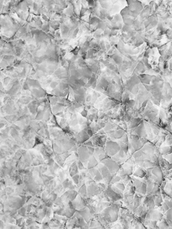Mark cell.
<instances>
[{
    "label": "cell",
    "mask_w": 172,
    "mask_h": 229,
    "mask_svg": "<svg viewBox=\"0 0 172 229\" xmlns=\"http://www.w3.org/2000/svg\"><path fill=\"white\" fill-rule=\"evenodd\" d=\"M120 149H121V147L119 145L116 141L111 140L108 137L107 141L104 146V150L108 156L111 157L119 152Z\"/></svg>",
    "instance_id": "6da1fadb"
},
{
    "label": "cell",
    "mask_w": 172,
    "mask_h": 229,
    "mask_svg": "<svg viewBox=\"0 0 172 229\" xmlns=\"http://www.w3.org/2000/svg\"><path fill=\"white\" fill-rule=\"evenodd\" d=\"M100 163H103L104 165H105L107 167L110 174L113 176L116 175V173L119 170L120 167H121V165L119 163L115 162L114 161H113L112 159H111L110 157H106V159H103L102 161H101Z\"/></svg>",
    "instance_id": "7a4b0ae2"
},
{
    "label": "cell",
    "mask_w": 172,
    "mask_h": 229,
    "mask_svg": "<svg viewBox=\"0 0 172 229\" xmlns=\"http://www.w3.org/2000/svg\"><path fill=\"white\" fill-rule=\"evenodd\" d=\"M95 167L100 172L103 178V182L108 185L110 184V182L113 176L110 174V172L109 171L108 169L107 168V167L105 165H104L103 163L99 162L98 164L97 165V166Z\"/></svg>",
    "instance_id": "3957f363"
},
{
    "label": "cell",
    "mask_w": 172,
    "mask_h": 229,
    "mask_svg": "<svg viewBox=\"0 0 172 229\" xmlns=\"http://www.w3.org/2000/svg\"><path fill=\"white\" fill-rule=\"evenodd\" d=\"M77 151L79 159L82 163H83L84 166L87 168V161H88L89 157L91 156V155L89 154L88 150H87V147L85 146V145H81V146L78 147Z\"/></svg>",
    "instance_id": "277c9868"
},
{
    "label": "cell",
    "mask_w": 172,
    "mask_h": 229,
    "mask_svg": "<svg viewBox=\"0 0 172 229\" xmlns=\"http://www.w3.org/2000/svg\"><path fill=\"white\" fill-rule=\"evenodd\" d=\"M86 188H87V197H89V198L96 196L97 195L102 192V190L98 186L96 182H95L94 181L88 185H86Z\"/></svg>",
    "instance_id": "5b68a950"
},
{
    "label": "cell",
    "mask_w": 172,
    "mask_h": 229,
    "mask_svg": "<svg viewBox=\"0 0 172 229\" xmlns=\"http://www.w3.org/2000/svg\"><path fill=\"white\" fill-rule=\"evenodd\" d=\"M71 203L72 204H73L74 208H75L76 210H79L82 208H85L86 205L88 204L86 198H83V197L79 194L77 195L76 198L74 199L73 201H71Z\"/></svg>",
    "instance_id": "8992f818"
},
{
    "label": "cell",
    "mask_w": 172,
    "mask_h": 229,
    "mask_svg": "<svg viewBox=\"0 0 172 229\" xmlns=\"http://www.w3.org/2000/svg\"><path fill=\"white\" fill-rule=\"evenodd\" d=\"M163 216V214L157 208L149 209L145 216V219L152 220H159Z\"/></svg>",
    "instance_id": "52a82bcc"
},
{
    "label": "cell",
    "mask_w": 172,
    "mask_h": 229,
    "mask_svg": "<svg viewBox=\"0 0 172 229\" xmlns=\"http://www.w3.org/2000/svg\"><path fill=\"white\" fill-rule=\"evenodd\" d=\"M129 153H126L125 151L122 150L121 149L119 152L116 153V154L114 155H113V156H112L110 157V159H112L113 161H114L115 162L119 163L120 165H121L125 162L126 160H127L128 158V157H129Z\"/></svg>",
    "instance_id": "ba28073f"
},
{
    "label": "cell",
    "mask_w": 172,
    "mask_h": 229,
    "mask_svg": "<svg viewBox=\"0 0 172 229\" xmlns=\"http://www.w3.org/2000/svg\"><path fill=\"white\" fill-rule=\"evenodd\" d=\"M93 155L98 161V162H101V161H102L103 159H106V157H109L106 153L104 148L98 146L94 147V151H93Z\"/></svg>",
    "instance_id": "9c48e42d"
},
{
    "label": "cell",
    "mask_w": 172,
    "mask_h": 229,
    "mask_svg": "<svg viewBox=\"0 0 172 229\" xmlns=\"http://www.w3.org/2000/svg\"><path fill=\"white\" fill-rule=\"evenodd\" d=\"M89 138H90V137H89V135L87 134L85 129L81 130L77 133V136H76V145H77L78 147H79V146H81V144H83L84 142H85L86 141L88 140Z\"/></svg>",
    "instance_id": "30bf717a"
},
{
    "label": "cell",
    "mask_w": 172,
    "mask_h": 229,
    "mask_svg": "<svg viewBox=\"0 0 172 229\" xmlns=\"http://www.w3.org/2000/svg\"><path fill=\"white\" fill-rule=\"evenodd\" d=\"M105 192L109 200L111 202H114L117 200H121V199H123V197L121 196V195H119V194H117V193L114 192V191L110 188V187L109 186V185L108 186L106 190H105Z\"/></svg>",
    "instance_id": "8fae6325"
},
{
    "label": "cell",
    "mask_w": 172,
    "mask_h": 229,
    "mask_svg": "<svg viewBox=\"0 0 172 229\" xmlns=\"http://www.w3.org/2000/svg\"><path fill=\"white\" fill-rule=\"evenodd\" d=\"M149 171H151V173L153 175H154L159 182V185L161 184V183L164 180V178L163 176V172H162V169L159 166H155L151 168H149Z\"/></svg>",
    "instance_id": "7c38bea8"
},
{
    "label": "cell",
    "mask_w": 172,
    "mask_h": 229,
    "mask_svg": "<svg viewBox=\"0 0 172 229\" xmlns=\"http://www.w3.org/2000/svg\"><path fill=\"white\" fill-rule=\"evenodd\" d=\"M146 174H147V171L145 169L143 168L141 166H139L137 165H135L133 166V173L132 176L137 177V178H145Z\"/></svg>",
    "instance_id": "4fadbf2b"
},
{
    "label": "cell",
    "mask_w": 172,
    "mask_h": 229,
    "mask_svg": "<svg viewBox=\"0 0 172 229\" xmlns=\"http://www.w3.org/2000/svg\"><path fill=\"white\" fill-rule=\"evenodd\" d=\"M78 212H79V214H81V216L83 217V219L85 220V221L87 223V224H89L90 221L93 219V214H92L90 212H89V209L86 206L85 208L78 210Z\"/></svg>",
    "instance_id": "5bb4252c"
},
{
    "label": "cell",
    "mask_w": 172,
    "mask_h": 229,
    "mask_svg": "<svg viewBox=\"0 0 172 229\" xmlns=\"http://www.w3.org/2000/svg\"><path fill=\"white\" fill-rule=\"evenodd\" d=\"M125 132L126 131L125 130H123V128H118L116 129V130L109 131V132L106 133V134H107L108 137H110V138H121Z\"/></svg>",
    "instance_id": "9a60e30c"
},
{
    "label": "cell",
    "mask_w": 172,
    "mask_h": 229,
    "mask_svg": "<svg viewBox=\"0 0 172 229\" xmlns=\"http://www.w3.org/2000/svg\"><path fill=\"white\" fill-rule=\"evenodd\" d=\"M143 120H144L143 118H133H133H131V120H129V122L127 123V128L131 129L135 128V127L137 126L141 122H143Z\"/></svg>",
    "instance_id": "2e32d148"
},
{
    "label": "cell",
    "mask_w": 172,
    "mask_h": 229,
    "mask_svg": "<svg viewBox=\"0 0 172 229\" xmlns=\"http://www.w3.org/2000/svg\"><path fill=\"white\" fill-rule=\"evenodd\" d=\"M31 94L32 96L37 97V98H43L46 96V92L41 88H34L32 91Z\"/></svg>",
    "instance_id": "e0dca14e"
},
{
    "label": "cell",
    "mask_w": 172,
    "mask_h": 229,
    "mask_svg": "<svg viewBox=\"0 0 172 229\" xmlns=\"http://www.w3.org/2000/svg\"><path fill=\"white\" fill-rule=\"evenodd\" d=\"M157 227L158 228H161V229H163V228H167V229H171L172 228L169 226V224H168L167 222V219H166L165 217L163 216L162 218L160 219L159 220L157 221Z\"/></svg>",
    "instance_id": "ac0fdd59"
},
{
    "label": "cell",
    "mask_w": 172,
    "mask_h": 229,
    "mask_svg": "<svg viewBox=\"0 0 172 229\" xmlns=\"http://www.w3.org/2000/svg\"><path fill=\"white\" fill-rule=\"evenodd\" d=\"M153 198L154 200V204H155V208H157V207L161 206V204L163 202V198H162L161 194V191H160L159 193H157V194L153 195Z\"/></svg>",
    "instance_id": "d6986e66"
},
{
    "label": "cell",
    "mask_w": 172,
    "mask_h": 229,
    "mask_svg": "<svg viewBox=\"0 0 172 229\" xmlns=\"http://www.w3.org/2000/svg\"><path fill=\"white\" fill-rule=\"evenodd\" d=\"M133 166L134 165H130L127 164L126 163H124L123 164L121 165V168L123 169V171H125V173L127 175L129 176H132L133 173Z\"/></svg>",
    "instance_id": "ffe728a7"
},
{
    "label": "cell",
    "mask_w": 172,
    "mask_h": 229,
    "mask_svg": "<svg viewBox=\"0 0 172 229\" xmlns=\"http://www.w3.org/2000/svg\"><path fill=\"white\" fill-rule=\"evenodd\" d=\"M98 161L95 159V157L93 155H91L88 159V161H87V169H90L92 168V167H96L97 165L98 164Z\"/></svg>",
    "instance_id": "44dd1931"
},
{
    "label": "cell",
    "mask_w": 172,
    "mask_h": 229,
    "mask_svg": "<svg viewBox=\"0 0 172 229\" xmlns=\"http://www.w3.org/2000/svg\"><path fill=\"white\" fill-rule=\"evenodd\" d=\"M67 122L69 123V126L70 127H73L75 126L76 125L78 124V120H77V113H72V115L71 117L69 119H67Z\"/></svg>",
    "instance_id": "7402d4cb"
},
{
    "label": "cell",
    "mask_w": 172,
    "mask_h": 229,
    "mask_svg": "<svg viewBox=\"0 0 172 229\" xmlns=\"http://www.w3.org/2000/svg\"><path fill=\"white\" fill-rule=\"evenodd\" d=\"M104 226L102 225L100 222L97 219H93L89 224V228H103Z\"/></svg>",
    "instance_id": "603a6c76"
},
{
    "label": "cell",
    "mask_w": 172,
    "mask_h": 229,
    "mask_svg": "<svg viewBox=\"0 0 172 229\" xmlns=\"http://www.w3.org/2000/svg\"><path fill=\"white\" fill-rule=\"evenodd\" d=\"M78 171H79V169H78L77 164H76V162L75 161V162H73L71 165H70L69 168L70 177H73V176H75V174H78Z\"/></svg>",
    "instance_id": "cb8c5ba5"
},
{
    "label": "cell",
    "mask_w": 172,
    "mask_h": 229,
    "mask_svg": "<svg viewBox=\"0 0 172 229\" xmlns=\"http://www.w3.org/2000/svg\"><path fill=\"white\" fill-rule=\"evenodd\" d=\"M160 154L161 155H167L172 153L171 146H161L159 148Z\"/></svg>",
    "instance_id": "d4e9b609"
},
{
    "label": "cell",
    "mask_w": 172,
    "mask_h": 229,
    "mask_svg": "<svg viewBox=\"0 0 172 229\" xmlns=\"http://www.w3.org/2000/svg\"><path fill=\"white\" fill-rule=\"evenodd\" d=\"M154 185H155V182L149 179H147V192H146L145 196H149L151 194Z\"/></svg>",
    "instance_id": "484cf974"
},
{
    "label": "cell",
    "mask_w": 172,
    "mask_h": 229,
    "mask_svg": "<svg viewBox=\"0 0 172 229\" xmlns=\"http://www.w3.org/2000/svg\"><path fill=\"white\" fill-rule=\"evenodd\" d=\"M77 192L78 194L81 195L83 198H87V188H86V185L84 184L83 186H81L80 188H78Z\"/></svg>",
    "instance_id": "4316f807"
},
{
    "label": "cell",
    "mask_w": 172,
    "mask_h": 229,
    "mask_svg": "<svg viewBox=\"0 0 172 229\" xmlns=\"http://www.w3.org/2000/svg\"><path fill=\"white\" fill-rule=\"evenodd\" d=\"M172 145V136L171 133H169L166 135L165 140L162 143L161 146H171Z\"/></svg>",
    "instance_id": "83f0119b"
},
{
    "label": "cell",
    "mask_w": 172,
    "mask_h": 229,
    "mask_svg": "<svg viewBox=\"0 0 172 229\" xmlns=\"http://www.w3.org/2000/svg\"><path fill=\"white\" fill-rule=\"evenodd\" d=\"M54 160H55V162L57 163L61 167H63L64 163H65V161L62 159V157L59 154L55 155V156H54Z\"/></svg>",
    "instance_id": "f1b7e54d"
},
{
    "label": "cell",
    "mask_w": 172,
    "mask_h": 229,
    "mask_svg": "<svg viewBox=\"0 0 172 229\" xmlns=\"http://www.w3.org/2000/svg\"><path fill=\"white\" fill-rule=\"evenodd\" d=\"M77 194L78 192L76 190H69L68 191V197L70 201H73L76 198Z\"/></svg>",
    "instance_id": "f546056e"
},
{
    "label": "cell",
    "mask_w": 172,
    "mask_h": 229,
    "mask_svg": "<svg viewBox=\"0 0 172 229\" xmlns=\"http://www.w3.org/2000/svg\"><path fill=\"white\" fill-rule=\"evenodd\" d=\"M51 108L50 107V108L46 110L45 115H44L43 121L47 122L48 121L50 120V118H51Z\"/></svg>",
    "instance_id": "4dcf8cb0"
},
{
    "label": "cell",
    "mask_w": 172,
    "mask_h": 229,
    "mask_svg": "<svg viewBox=\"0 0 172 229\" xmlns=\"http://www.w3.org/2000/svg\"><path fill=\"white\" fill-rule=\"evenodd\" d=\"M121 178V181L124 184L127 185L128 183L129 182H131V176H129V175H127V174H125L123 175V176H120Z\"/></svg>",
    "instance_id": "1f68e13d"
},
{
    "label": "cell",
    "mask_w": 172,
    "mask_h": 229,
    "mask_svg": "<svg viewBox=\"0 0 172 229\" xmlns=\"http://www.w3.org/2000/svg\"><path fill=\"white\" fill-rule=\"evenodd\" d=\"M157 208L158 210H159V211H161V212L164 214V213H165L166 211H167L169 208V206H168L167 205V204H166V203L163 202V203H162L161 206H159V207H157V208Z\"/></svg>",
    "instance_id": "d6a6232c"
},
{
    "label": "cell",
    "mask_w": 172,
    "mask_h": 229,
    "mask_svg": "<svg viewBox=\"0 0 172 229\" xmlns=\"http://www.w3.org/2000/svg\"><path fill=\"white\" fill-rule=\"evenodd\" d=\"M109 185V186L110 187V188L112 189V190L114 192H115L116 193H117V194H119V195H121V196H124V192H123V191H121V190H119V188H116V187L114 185H113V184H108Z\"/></svg>",
    "instance_id": "836d02e7"
},
{
    "label": "cell",
    "mask_w": 172,
    "mask_h": 229,
    "mask_svg": "<svg viewBox=\"0 0 172 229\" xmlns=\"http://www.w3.org/2000/svg\"><path fill=\"white\" fill-rule=\"evenodd\" d=\"M163 216L168 220H172L171 216V208H169L166 212L164 213Z\"/></svg>",
    "instance_id": "e575fe53"
},
{
    "label": "cell",
    "mask_w": 172,
    "mask_h": 229,
    "mask_svg": "<svg viewBox=\"0 0 172 229\" xmlns=\"http://www.w3.org/2000/svg\"><path fill=\"white\" fill-rule=\"evenodd\" d=\"M18 213L21 216H25L26 215V206H22L18 210Z\"/></svg>",
    "instance_id": "d590c367"
},
{
    "label": "cell",
    "mask_w": 172,
    "mask_h": 229,
    "mask_svg": "<svg viewBox=\"0 0 172 229\" xmlns=\"http://www.w3.org/2000/svg\"><path fill=\"white\" fill-rule=\"evenodd\" d=\"M120 181H121V177L118 176V175H115V176H114L112 177V178L110 182V184H114L115 183L119 182Z\"/></svg>",
    "instance_id": "8d00e7d4"
},
{
    "label": "cell",
    "mask_w": 172,
    "mask_h": 229,
    "mask_svg": "<svg viewBox=\"0 0 172 229\" xmlns=\"http://www.w3.org/2000/svg\"><path fill=\"white\" fill-rule=\"evenodd\" d=\"M113 185H114V186L116 187V188H119V190H121V191H123V192H124V190H125V185L124 184L123 182H122V181H120V182H119L115 183V184H113Z\"/></svg>",
    "instance_id": "74e56055"
},
{
    "label": "cell",
    "mask_w": 172,
    "mask_h": 229,
    "mask_svg": "<svg viewBox=\"0 0 172 229\" xmlns=\"http://www.w3.org/2000/svg\"><path fill=\"white\" fill-rule=\"evenodd\" d=\"M75 162H76V164H77V166L78 167V169H79V171L80 170H83V169H86V167L84 166V165L83 164V163H82L79 159H77V160L75 161Z\"/></svg>",
    "instance_id": "f35d334b"
},
{
    "label": "cell",
    "mask_w": 172,
    "mask_h": 229,
    "mask_svg": "<svg viewBox=\"0 0 172 229\" xmlns=\"http://www.w3.org/2000/svg\"><path fill=\"white\" fill-rule=\"evenodd\" d=\"M172 153H169V154H167V155H162V157L164 159H165L166 161H168V162L170 163H172Z\"/></svg>",
    "instance_id": "ab89813d"
},
{
    "label": "cell",
    "mask_w": 172,
    "mask_h": 229,
    "mask_svg": "<svg viewBox=\"0 0 172 229\" xmlns=\"http://www.w3.org/2000/svg\"><path fill=\"white\" fill-rule=\"evenodd\" d=\"M72 181H73L74 184H75L76 186H77L78 184V182H79V174H75V176H73V177H71Z\"/></svg>",
    "instance_id": "60d3db41"
},
{
    "label": "cell",
    "mask_w": 172,
    "mask_h": 229,
    "mask_svg": "<svg viewBox=\"0 0 172 229\" xmlns=\"http://www.w3.org/2000/svg\"><path fill=\"white\" fill-rule=\"evenodd\" d=\"M5 194H7V195H9V194H13V193L14 192V190L13 188H12L11 187H7V188H5Z\"/></svg>",
    "instance_id": "b9f144b4"
},
{
    "label": "cell",
    "mask_w": 172,
    "mask_h": 229,
    "mask_svg": "<svg viewBox=\"0 0 172 229\" xmlns=\"http://www.w3.org/2000/svg\"><path fill=\"white\" fill-rule=\"evenodd\" d=\"M85 130H86V132H87V134L89 135V137L93 136V132L92 130H91V129L90 127L88 126V127H87V128H85Z\"/></svg>",
    "instance_id": "7bdbcfd3"
},
{
    "label": "cell",
    "mask_w": 172,
    "mask_h": 229,
    "mask_svg": "<svg viewBox=\"0 0 172 229\" xmlns=\"http://www.w3.org/2000/svg\"><path fill=\"white\" fill-rule=\"evenodd\" d=\"M5 125V124H3V123H0V129L2 128L3 126H4Z\"/></svg>",
    "instance_id": "ee69618b"
}]
</instances>
